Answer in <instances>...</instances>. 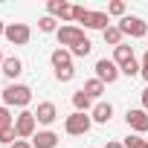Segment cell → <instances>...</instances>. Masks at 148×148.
<instances>
[{
	"label": "cell",
	"instance_id": "obj_1",
	"mask_svg": "<svg viewBox=\"0 0 148 148\" xmlns=\"http://www.w3.org/2000/svg\"><path fill=\"white\" fill-rule=\"evenodd\" d=\"M32 102V90L26 84H9L3 87V105L6 108H26Z\"/></svg>",
	"mask_w": 148,
	"mask_h": 148
},
{
	"label": "cell",
	"instance_id": "obj_2",
	"mask_svg": "<svg viewBox=\"0 0 148 148\" xmlns=\"http://www.w3.org/2000/svg\"><path fill=\"white\" fill-rule=\"evenodd\" d=\"M90 125H93V119L87 116V113H70L67 119H64V131L70 134V136H82V134H87L90 131Z\"/></svg>",
	"mask_w": 148,
	"mask_h": 148
},
{
	"label": "cell",
	"instance_id": "obj_3",
	"mask_svg": "<svg viewBox=\"0 0 148 148\" xmlns=\"http://www.w3.org/2000/svg\"><path fill=\"white\" fill-rule=\"evenodd\" d=\"M116 26L122 29V35H131V38H145L148 35V23L142 18H136V15H125Z\"/></svg>",
	"mask_w": 148,
	"mask_h": 148
},
{
	"label": "cell",
	"instance_id": "obj_4",
	"mask_svg": "<svg viewBox=\"0 0 148 148\" xmlns=\"http://www.w3.org/2000/svg\"><path fill=\"white\" fill-rule=\"evenodd\" d=\"M55 35H58V44H61L64 49H76L79 44H84V41H87V38H84V32H82L79 26H61Z\"/></svg>",
	"mask_w": 148,
	"mask_h": 148
},
{
	"label": "cell",
	"instance_id": "obj_5",
	"mask_svg": "<svg viewBox=\"0 0 148 148\" xmlns=\"http://www.w3.org/2000/svg\"><path fill=\"white\" fill-rule=\"evenodd\" d=\"M35 113L32 110H21L18 116H15V134L21 136V139H26V136H35Z\"/></svg>",
	"mask_w": 148,
	"mask_h": 148
},
{
	"label": "cell",
	"instance_id": "obj_6",
	"mask_svg": "<svg viewBox=\"0 0 148 148\" xmlns=\"http://www.w3.org/2000/svg\"><path fill=\"white\" fill-rule=\"evenodd\" d=\"M119 76H122V70H119L113 61H108V58H99V61H96V79H99L102 84H113Z\"/></svg>",
	"mask_w": 148,
	"mask_h": 148
},
{
	"label": "cell",
	"instance_id": "obj_7",
	"mask_svg": "<svg viewBox=\"0 0 148 148\" xmlns=\"http://www.w3.org/2000/svg\"><path fill=\"white\" fill-rule=\"evenodd\" d=\"M3 38H6L9 44H15V47H23V44H29V38H32V29H29L26 23H9Z\"/></svg>",
	"mask_w": 148,
	"mask_h": 148
},
{
	"label": "cell",
	"instance_id": "obj_8",
	"mask_svg": "<svg viewBox=\"0 0 148 148\" xmlns=\"http://www.w3.org/2000/svg\"><path fill=\"white\" fill-rule=\"evenodd\" d=\"M125 122H128V128H131V131L145 134V131H148V110H142V108L128 110V113H125Z\"/></svg>",
	"mask_w": 148,
	"mask_h": 148
},
{
	"label": "cell",
	"instance_id": "obj_9",
	"mask_svg": "<svg viewBox=\"0 0 148 148\" xmlns=\"http://www.w3.org/2000/svg\"><path fill=\"white\" fill-rule=\"evenodd\" d=\"M82 23H84L87 29H102V32H105V29L110 26V18H108V12H90V9H87V15H84Z\"/></svg>",
	"mask_w": 148,
	"mask_h": 148
},
{
	"label": "cell",
	"instance_id": "obj_10",
	"mask_svg": "<svg viewBox=\"0 0 148 148\" xmlns=\"http://www.w3.org/2000/svg\"><path fill=\"white\" fill-rule=\"evenodd\" d=\"M47 12H49V18L73 21V6H70V3H64V0H49V3H47Z\"/></svg>",
	"mask_w": 148,
	"mask_h": 148
},
{
	"label": "cell",
	"instance_id": "obj_11",
	"mask_svg": "<svg viewBox=\"0 0 148 148\" xmlns=\"http://www.w3.org/2000/svg\"><path fill=\"white\" fill-rule=\"evenodd\" d=\"M35 119H38L41 125H52V122L58 119V108H55L52 102H41L38 110H35Z\"/></svg>",
	"mask_w": 148,
	"mask_h": 148
},
{
	"label": "cell",
	"instance_id": "obj_12",
	"mask_svg": "<svg viewBox=\"0 0 148 148\" xmlns=\"http://www.w3.org/2000/svg\"><path fill=\"white\" fill-rule=\"evenodd\" d=\"M49 61H52V67H55V70H64V67H73V52H70V49H64V47H58V49H52Z\"/></svg>",
	"mask_w": 148,
	"mask_h": 148
},
{
	"label": "cell",
	"instance_id": "obj_13",
	"mask_svg": "<svg viewBox=\"0 0 148 148\" xmlns=\"http://www.w3.org/2000/svg\"><path fill=\"white\" fill-rule=\"evenodd\" d=\"M55 145H58V134L52 131H38L32 136V148H55Z\"/></svg>",
	"mask_w": 148,
	"mask_h": 148
},
{
	"label": "cell",
	"instance_id": "obj_14",
	"mask_svg": "<svg viewBox=\"0 0 148 148\" xmlns=\"http://www.w3.org/2000/svg\"><path fill=\"white\" fill-rule=\"evenodd\" d=\"M131 61H134V47H131V44H122V47L113 49V64H116L119 70H122L125 64H131Z\"/></svg>",
	"mask_w": 148,
	"mask_h": 148
},
{
	"label": "cell",
	"instance_id": "obj_15",
	"mask_svg": "<svg viewBox=\"0 0 148 148\" xmlns=\"http://www.w3.org/2000/svg\"><path fill=\"white\" fill-rule=\"evenodd\" d=\"M110 116H113V105L110 102H96V108H93V122H99V125H105V122H110Z\"/></svg>",
	"mask_w": 148,
	"mask_h": 148
},
{
	"label": "cell",
	"instance_id": "obj_16",
	"mask_svg": "<svg viewBox=\"0 0 148 148\" xmlns=\"http://www.w3.org/2000/svg\"><path fill=\"white\" fill-rule=\"evenodd\" d=\"M21 73H23L21 58H6V61H3V76H6V79H18Z\"/></svg>",
	"mask_w": 148,
	"mask_h": 148
},
{
	"label": "cell",
	"instance_id": "obj_17",
	"mask_svg": "<svg viewBox=\"0 0 148 148\" xmlns=\"http://www.w3.org/2000/svg\"><path fill=\"white\" fill-rule=\"evenodd\" d=\"M90 102H93V99H90L84 90H76V93H73V108H76L79 113H87V110H90Z\"/></svg>",
	"mask_w": 148,
	"mask_h": 148
},
{
	"label": "cell",
	"instance_id": "obj_18",
	"mask_svg": "<svg viewBox=\"0 0 148 148\" xmlns=\"http://www.w3.org/2000/svg\"><path fill=\"white\" fill-rule=\"evenodd\" d=\"M102 38H105V44H110L113 49L122 47V29H119V26H108V29L102 32Z\"/></svg>",
	"mask_w": 148,
	"mask_h": 148
},
{
	"label": "cell",
	"instance_id": "obj_19",
	"mask_svg": "<svg viewBox=\"0 0 148 148\" xmlns=\"http://www.w3.org/2000/svg\"><path fill=\"white\" fill-rule=\"evenodd\" d=\"M82 90H84L90 99H99V96L105 93V84H102L99 79H90V82H84V87H82Z\"/></svg>",
	"mask_w": 148,
	"mask_h": 148
},
{
	"label": "cell",
	"instance_id": "obj_20",
	"mask_svg": "<svg viewBox=\"0 0 148 148\" xmlns=\"http://www.w3.org/2000/svg\"><path fill=\"white\" fill-rule=\"evenodd\" d=\"M9 128H15V116H12L9 108L3 105V108H0V131H9Z\"/></svg>",
	"mask_w": 148,
	"mask_h": 148
},
{
	"label": "cell",
	"instance_id": "obj_21",
	"mask_svg": "<svg viewBox=\"0 0 148 148\" xmlns=\"http://www.w3.org/2000/svg\"><path fill=\"white\" fill-rule=\"evenodd\" d=\"M139 73H142V64H139L136 58H134L131 64H125V67H122V76H128V79H134V76H139Z\"/></svg>",
	"mask_w": 148,
	"mask_h": 148
},
{
	"label": "cell",
	"instance_id": "obj_22",
	"mask_svg": "<svg viewBox=\"0 0 148 148\" xmlns=\"http://www.w3.org/2000/svg\"><path fill=\"white\" fill-rule=\"evenodd\" d=\"M38 26H41V32H58V21H55V18H49V15H47V18H41V21H38Z\"/></svg>",
	"mask_w": 148,
	"mask_h": 148
},
{
	"label": "cell",
	"instance_id": "obj_23",
	"mask_svg": "<svg viewBox=\"0 0 148 148\" xmlns=\"http://www.w3.org/2000/svg\"><path fill=\"white\" fill-rule=\"evenodd\" d=\"M125 148H148V139H142V136L131 134V136H125Z\"/></svg>",
	"mask_w": 148,
	"mask_h": 148
},
{
	"label": "cell",
	"instance_id": "obj_24",
	"mask_svg": "<svg viewBox=\"0 0 148 148\" xmlns=\"http://www.w3.org/2000/svg\"><path fill=\"white\" fill-rule=\"evenodd\" d=\"M116 15V18H125V3L122 0H113V3H108V18Z\"/></svg>",
	"mask_w": 148,
	"mask_h": 148
},
{
	"label": "cell",
	"instance_id": "obj_25",
	"mask_svg": "<svg viewBox=\"0 0 148 148\" xmlns=\"http://www.w3.org/2000/svg\"><path fill=\"white\" fill-rule=\"evenodd\" d=\"M55 79H58V82H73V79H76V67H64V70H55Z\"/></svg>",
	"mask_w": 148,
	"mask_h": 148
},
{
	"label": "cell",
	"instance_id": "obj_26",
	"mask_svg": "<svg viewBox=\"0 0 148 148\" xmlns=\"http://www.w3.org/2000/svg\"><path fill=\"white\" fill-rule=\"evenodd\" d=\"M90 49H93V44L84 41V44H79L76 49H70V52H73V55H79V58H84V55H90Z\"/></svg>",
	"mask_w": 148,
	"mask_h": 148
},
{
	"label": "cell",
	"instance_id": "obj_27",
	"mask_svg": "<svg viewBox=\"0 0 148 148\" xmlns=\"http://www.w3.org/2000/svg\"><path fill=\"white\" fill-rule=\"evenodd\" d=\"M18 139V134H15V128H9V131H0V142H3V145H12Z\"/></svg>",
	"mask_w": 148,
	"mask_h": 148
},
{
	"label": "cell",
	"instance_id": "obj_28",
	"mask_svg": "<svg viewBox=\"0 0 148 148\" xmlns=\"http://www.w3.org/2000/svg\"><path fill=\"white\" fill-rule=\"evenodd\" d=\"M84 15H87V9H84V6H73V21H79V23H82V21H84Z\"/></svg>",
	"mask_w": 148,
	"mask_h": 148
},
{
	"label": "cell",
	"instance_id": "obj_29",
	"mask_svg": "<svg viewBox=\"0 0 148 148\" xmlns=\"http://www.w3.org/2000/svg\"><path fill=\"white\" fill-rule=\"evenodd\" d=\"M139 76L148 82V49H145V55H142V73H139Z\"/></svg>",
	"mask_w": 148,
	"mask_h": 148
},
{
	"label": "cell",
	"instance_id": "obj_30",
	"mask_svg": "<svg viewBox=\"0 0 148 148\" xmlns=\"http://www.w3.org/2000/svg\"><path fill=\"white\" fill-rule=\"evenodd\" d=\"M12 148H32V142H26V139H15Z\"/></svg>",
	"mask_w": 148,
	"mask_h": 148
},
{
	"label": "cell",
	"instance_id": "obj_31",
	"mask_svg": "<svg viewBox=\"0 0 148 148\" xmlns=\"http://www.w3.org/2000/svg\"><path fill=\"white\" fill-rule=\"evenodd\" d=\"M142 110H148V87L142 90Z\"/></svg>",
	"mask_w": 148,
	"mask_h": 148
},
{
	"label": "cell",
	"instance_id": "obj_32",
	"mask_svg": "<svg viewBox=\"0 0 148 148\" xmlns=\"http://www.w3.org/2000/svg\"><path fill=\"white\" fill-rule=\"evenodd\" d=\"M105 148H125V142H108Z\"/></svg>",
	"mask_w": 148,
	"mask_h": 148
},
{
	"label": "cell",
	"instance_id": "obj_33",
	"mask_svg": "<svg viewBox=\"0 0 148 148\" xmlns=\"http://www.w3.org/2000/svg\"><path fill=\"white\" fill-rule=\"evenodd\" d=\"M0 35H6V26H3V23H0Z\"/></svg>",
	"mask_w": 148,
	"mask_h": 148
},
{
	"label": "cell",
	"instance_id": "obj_34",
	"mask_svg": "<svg viewBox=\"0 0 148 148\" xmlns=\"http://www.w3.org/2000/svg\"><path fill=\"white\" fill-rule=\"evenodd\" d=\"M3 61H6V58H3V52H0V67H3Z\"/></svg>",
	"mask_w": 148,
	"mask_h": 148
}]
</instances>
